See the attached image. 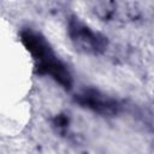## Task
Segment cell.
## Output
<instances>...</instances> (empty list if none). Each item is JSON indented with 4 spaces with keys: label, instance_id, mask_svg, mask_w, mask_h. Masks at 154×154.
Wrapping results in <instances>:
<instances>
[{
    "label": "cell",
    "instance_id": "1",
    "mask_svg": "<svg viewBox=\"0 0 154 154\" xmlns=\"http://www.w3.org/2000/svg\"><path fill=\"white\" fill-rule=\"evenodd\" d=\"M22 38L25 47L29 49L36 61V69L38 73L48 75L65 88H69L71 84L70 75L65 66L55 58L46 40L31 31H25L22 35Z\"/></svg>",
    "mask_w": 154,
    "mask_h": 154
},
{
    "label": "cell",
    "instance_id": "2",
    "mask_svg": "<svg viewBox=\"0 0 154 154\" xmlns=\"http://www.w3.org/2000/svg\"><path fill=\"white\" fill-rule=\"evenodd\" d=\"M70 32L75 45L85 52H99L103 47L102 37L78 22H73L70 25Z\"/></svg>",
    "mask_w": 154,
    "mask_h": 154
},
{
    "label": "cell",
    "instance_id": "3",
    "mask_svg": "<svg viewBox=\"0 0 154 154\" xmlns=\"http://www.w3.org/2000/svg\"><path fill=\"white\" fill-rule=\"evenodd\" d=\"M81 102L99 112H109L114 108V102L106 100L103 96H100L96 93H85L84 95H81Z\"/></svg>",
    "mask_w": 154,
    "mask_h": 154
}]
</instances>
